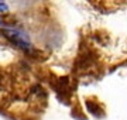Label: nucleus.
I'll list each match as a JSON object with an SVG mask.
<instances>
[{
  "label": "nucleus",
  "instance_id": "2",
  "mask_svg": "<svg viewBox=\"0 0 127 120\" xmlns=\"http://www.w3.org/2000/svg\"><path fill=\"white\" fill-rule=\"evenodd\" d=\"M0 24H1V23H0Z\"/></svg>",
  "mask_w": 127,
  "mask_h": 120
},
{
  "label": "nucleus",
  "instance_id": "1",
  "mask_svg": "<svg viewBox=\"0 0 127 120\" xmlns=\"http://www.w3.org/2000/svg\"><path fill=\"white\" fill-rule=\"evenodd\" d=\"M0 11H7V6H6L1 0H0Z\"/></svg>",
  "mask_w": 127,
  "mask_h": 120
}]
</instances>
